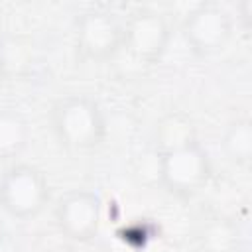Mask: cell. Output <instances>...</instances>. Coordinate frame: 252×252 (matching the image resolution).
<instances>
[{"mask_svg": "<svg viewBox=\"0 0 252 252\" xmlns=\"http://www.w3.org/2000/svg\"><path fill=\"white\" fill-rule=\"evenodd\" d=\"M122 41L120 24L106 12H89L79 22L77 45L87 59L112 57Z\"/></svg>", "mask_w": 252, "mask_h": 252, "instance_id": "cell-7", "label": "cell"}, {"mask_svg": "<svg viewBox=\"0 0 252 252\" xmlns=\"http://www.w3.org/2000/svg\"><path fill=\"white\" fill-rule=\"evenodd\" d=\"M6 71V43L0 39V75Z\"/></svg>", "mask_w": 252, "mask_h": 252, "instance_id": "cell-11", "label": "cell"}, {"mask_svg": "<svg viewBox=\"0 0 252 252\" xmlns=\"http://www.w3.org/2000/svg\"><path fill=\"white\" fill-rule=\"evenodd\" d=\"M250 140H252L250 126H248L246 122H242V124H236V126L232 128V132H230V136H228V140H226V146H228L230 154L236 156L238 159H248L250 148H252Z\"/></svg>", "mask_w": 252, "mask_h": 252, "instance_id": "cell-10", "label": "cell"}, {"mask_svg": "<svg viewBox=\"0 0 252 252\" xmlns=\"http://www.w3.org/2000/svg\"><path fill=\"white\" fill-rule=\"evenodd\" d=\"M45 252H75V248H71V246H67V244H57V246H51V248L45 250Z\"/></svg>", "mask_w": 252, "mask_h": 252, "instance_id": "cell-12", "label": "cell"}, {"mask_svg": "<svg viewBox=\"0 0 252 252\" xmlns=\"http://www.w3.org/2000/svg\"><path fill=\"white\" fill-rule=\"evenodd\" d=\"M193 142H197L195 128H193L191 118L183 112L167 114L156 130V144H158L159 154H167V152L185 148Z\"/></svg>", "mask_w": 252, "mask_h": 252, "instance_id": "cell-8", "label": "cell"}, {"mask_svg": "<svg viewBox=\"0 0 252 252\" xmlns=\"http://www.w3.org/2000/svg\"><path fill=\"white\" fill-rule=\"evenodd\" d=\"M26 122L12 108L0 110V156H14L26 144Z\"/></svg>", "mask_w": 252, "mask_h": 252, "instance_id": "cell-9", "label": "cell"}, {"mask_svg": "<svg viewBox=\"0 0 252 252\" xmlns=\"http://www.w3.org/2000/svg\"><path fill=\"white\" fill-rule=\"evenodd\" d=\"M104 130L98 104L83 94H71L53 108V132L57 140L71 150L93 148Z\"/></svg>", "mask_w": 252, "mask_h": 252, "instance_id": "cell-1", "label": "cell"}, {"mask_svg": "<svg viewBox=\"0 0 252 252\" xmlns=\"http://www.w3.org/2000/svg\"><path fill=\"white\" fill-rule=\"evenodd\" d=\"M207 156L197 142L159 154V177L163 185L175 195H191L207 179Z\"/></svg>", "mask_w": 252, "mask_h": 252, "instance_id": "cell-4", "label": "cell"}, {"mask_svg": "<svg viewBox=\"0 0 252 252\" xmlns=\"http://www.w3.org/2000/svg\"><path fill=\"white\" fill-rule=\"evenodd\" d=\"M47 199L45 177L32 165H14L2 173L0 203L2 207L20 219L33 217L41 211Z\"/></svg>", "mask_w": 252, "mask_h": 252, "instance_id": "cell-3", "label": "cell"}, {"mask_svg": "<svg viewBox=\"0 0 252 252\" xmlns=\"http://www.w3.org/2000/svg\"><path fill=\"white\" fill-rule=\"evenodd\" d=\"M57 224L71 240H89L98 226L100 201L93 191L77 189L61 197L55 211Z\"/></svg>", "mask_w": 252, "mask_h": 252, "instance_id": "cell-6", "label": "cell"}, {"mask_svg": "<svg viewBox=\"0 0 252 252\" xmlns=\"http://www.w3.org/2000/svg\"><path fill=\"white\" fill-rule=\"evenodd\" d=\"M0 181H2V175H0Z\"/></svg>", "mask_w": 252, "mask_h": 252, "instance_id": "cell-13", "label": "cell"}, {"mask_svg": "<svg viewBox=\"0 0 252 252\" xmlns=\"http://www.w3.org/2000/svg\"><path fill=\"white\" fill-rule=\"evenodd\" d=\"M167 37L169 30L159 14L140 12L122 30V41L114 55H120L122 61H126L120 65L124 73H136L152 65L161 55Z\"/></svg>", "mask_w": 252, "mask_h": 252, "instance_id": "cell-2", "label": "cell"}, {"mask_svg": "<svg viewBox=\"0 0 252 252\" xmlns=\"http://www.w3.org/2000/svg\"><path fill=\"white\" fill-rule=\"evenodd\" d=\"M183 35L195 53H215L230 35L228 16L217 4H201L187 16L183 24Z\"/></svg>", "mask_w": 252, "mask_h": 252, "instance_id": "cell-5", "label": "cell"}]
</instances>
